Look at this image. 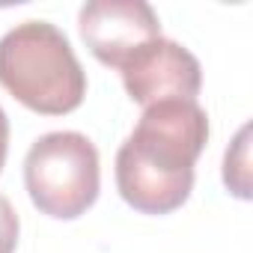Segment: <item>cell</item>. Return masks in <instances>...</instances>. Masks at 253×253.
Here are the masks:
<instances>
[{"label":"cell","instance_id":"obj_1","mask_svg":"<svg viewBox=\"0 0 253 253\" xmlns=\"http://www.w3.org/2000/svg\"><path fill=\"white\" fill-rule=\"evenodd\" d=\"M209 143V116L191 98L155 101L116 152L119 197L143 214H170L194 191V164Z\"/></svg>","mask_w":253,"mask_h":253},{"label":"cell","instance_id":"obj_2","mask_svg":"<svg viewBox=\"0 0 253 253\" xmlns=\"http://www.w3.org/2000/svg\"><path fill=\"white\" fill-rule=\"evenodd\" d=\"M0 86L42 116H63L81 107L86 75L60 27L24 21L0 39Z\"/></svg>","mask_w":253,"mask_h":253},{"label":"cell","instance_id":"obj_3","mask_svg":"<svg viewBox=\"0 0 253 253\" xmlns=\"http://www.w3.org/2000/svg\"><path fill=\"white\" fill-rule=\"evenodd\" d=\"M24 185L42 214L75 220L98 200V149L81 131L42 134L24 158Z\"/></svg>","mask_w":253,"mask_h":253},{"label":"cell","instance_id":"obj_4","mask_svg":"<svg viewBox=\"0 0 253 253\" xmlns=\"http://www.w3.org/2000/svg\"><path fill=\"white\" fill-rule=\"evenodd\" d=\"M78 27L89 54L110 69H122L131 54L161 39V21L143 0H89L81 6Z\"/></svg>","mask_w":253,"mask_h":253},{"label":"cell","instance_id":"obj_5","mask_svg":"<svg viewBox=\"0 0 253 253\" xmlns=\"http://www.w3.org/2000/svg\"><path fill=\"white\" fill-rule=\"evenodd\" d=\"M119 75L131 101L143 107L155 101H167V98L197 101V92L203 86L200 60L179 42L164 39V36L143 45L137 54H131L122 63Z\"/></svg>","mask_w":253,"mask_h":253},{"label":"cell","instance_id":"obj_6","mask_svg":"<svg viewBox=\"0 0 253 253\" xmlns=\"http://www.w3.org/2000/svg\"><path fill=\"white\" fill-rule=\"evenodd\" d=\"M223 182L238 200H250V125H241L223 158Z\"/></svg>","mask_w":253,"mask_h":253},{"label":"cell","instance_id":"obj_7","mask_svg":"<svg viewBox=\"0 0 253 253\" xmlns=\"http://www.w3.org/2000/svg\"><path fill=\"white\" fill-rule=\"evenodd\" d=\"M18 211L12 209V203L0 194V253H15L18 244Z\"/></svg>","mask_w":253,"mask_h":253},{"label":"cell","instance_id":"obj_8","mask_svg":"<svg viewBox=\"0 0 253 253\" xmlns=\"http://www.w3.org/2000/svg\"><path fill=\"white\" fill-rule=\"evenodd\" d=\"M6 152H9V119L0 107V173H3V164H6Z\"/></svg>","mask_w":253,"mask_h":253}]
</instances>
